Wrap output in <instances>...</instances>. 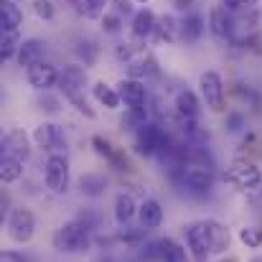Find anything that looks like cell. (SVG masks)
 <instances>
[{
    "instance_id": "6da1fadb",
    "label": "cell",
    "mask_w": 262,
    "mask_h": 262,
    "mask_svg": "<svg viewBox=\"0 0 262 262\" xmlns=\"http://www.w3.org/2000/svg\"><path fill=\"white\" fill-rule=\"evenodd\" d=\"M92 229L84 227L79 219H72V222H64L54 237H51V245L56 252H64V255H79V252H87L92 247Z\"/></svg>"
},
{
    "instance_id": "7a4b0ae2",
    "label": "cell",
    "mask_w": 262,
    "mask_h": 262,
    "mask_svg": "<svg viewBox=\"0 0 262 262\" xmlns=\"http://www.w3.org/2000/svg\"><path fill=\"white\" fill-rule=\"evenodd\" d=\"M168 140L171 135L166 133L161 122H148L135 133V153L143 158H158V153L166 148Z\"/></svg>"
},
{
    "instance_id": "3957f363",
    "label": "cell",
    "mask_w": 262,
    "mask_h": 262,
    "mask_svg": "<svg viewBox=\"0 0 262 262\" xmlns=\"http://www.w3.org/2000/svg\"><path fill=\"white\" fill-rule=\"evenodd\" d=\"M171 178H173L178 186L188 188L191 193H209L214 188V168H206V166H183L178 171H171Z\"/></svg>"
},
{
    "instance_id": "277c9868",
    "label": "cell",
    "mask_w": 262,
    "mask_h": 262,
    "mask_svg": "<svg viewBox=\"0 0 262 262\" xmlns=\"http://www.w3.org/2000/svg\"><path fill=\"white\" fill-rule=\"evenodd\" d=\"M5 227H8V237L18 245H26L33 239L36 234V216L31 209L26 206H18V209H10L8 219H5Z\"/></svg>"
},
{
    "instance_id": "5b68a950",
    "label": "cell",
    "mask_w": 262,
    "mask_h": 262,
    "mask_svg": "<svg viewBox=\"0 0 262 262\" xmlns=\"http://www.w3.org/2000/svg\"><path fill=\"white\" fill-rule=\"evenodd\" d=\"M69 181H72V173H69V161L64 153H54L46 158V166H43V183L49 191L54 193H67L69 191Z\"/></svg>"
},
{
    "instance_id": "8992f818",
    "label": "cell",
    "mask_w": 262,
    "mask_h": 262,
    "mask_svg": "<svg viewBox=\"0 0 262 262\" xmlns=\"http://www.w3.org/2000/svg\"><path fill=\"white\" fill-rule=\"evenodd\" d=\"M201 97L211 112H224L227 110V94H224V79L219 72H204L199 77Z\"/></svg>"
},
{
    "instance_id": "52a82bcc",
    "label": "cell",
    "mask_w": 262,
    "mask_h": 262,
    "mask_svg": "<svg viewBox=\"0 0 262 262\" xmlns=\"http://www.w3.org/2000/svg\"><path fill=\"white\" fill-rule=\"evenodd\" d=\"M227 178L242 191H255L262 186V171L257 168V163H252L247 158H234L227 171Z\"/></svg>"
},
{
    "instance_id": "ba28073f",
    "label": "cell",
    "mask_w": 262,
    "mask_h": 262,
    "mask_svg": "<svg viewBox=\"0 0 262 262\" xmlns=\"http://www.w3.org/2000/svg\"><path fill=\"white\" fill-rule=\"evenodd\" d=\"M0 158H15V161H28L31 158V140L23 130L13 127L3 135V143H0Z\"/></svg>"
},
{
    "instance_id": "9c48e42d",
    "label": "cell",
    "mask_w": 262,
    "mask_h": 262,
    "mask_svg": "<svg viewBox=\"0 0 262 262\" xmlns=\"http://www.w3.org/2000/svg\"><path fill=\"white\" fill-rule=\"evenodd\" d=\"M183 237H186V247H188V255L193 262H206L211 255V247H209V239H206V232H204V224L201 222H191L183 227Z\"/></svg>"
},
{
    "instance_id": "30bf717a",
    "label": "cell",
    "mask_w": 262,
    "mask_h": 262,
    "mask_svg": "<svg viewBox=\"0 0 262 262\" xmlns=\"http://www.w3.org/2000/svg\"><path fill=\"white\" fill-rule=\"evenodd\" d=\"M33 143H36L38 148L49 150V156L61 153V150L67 148V138H64L61 127L54 125V122H41V125L33 130Z\"/></svg>"
},
{
    "instance_id": "8fae6325",
    "label": "cell",
    "mask_w": 262,
    "mask_h": 262,
    "mask_svg": "<svg viewBox=\"0 0 262 262\" xmlns=\"http://www.w3.org/2000/svg\"><path fill=\"white\" fill-rule=\"evenodd\" d=\"M26 77H28V84L36 89V92H51L54 87H59V77H61V72H56L54 64L41 61V64L31 67V69L26 72Z\"/></svg>"
},
{
    "instance_id": "7c38bea8",
    "label": "cell",
    "mask_w": 262,
    "mask_h": 262,
    "mask_svg": "<svg viewBox=\"0 0 262 262\" xmlns=\"http://www.w3.org/2000/svg\"><path fill=\"white\" fill-rule=\"evenodd\" d=\"M117 94H120V99L125 102V107L127 110H148L145 107V102H148V89L145 84L140 82V79H120V84H117Z\"/></svg>"
},
{
    "instance_id": "4fadbf2b",
    "label": "cell",
    "mask_w": 262,
    "mask_h": 262,
    "mask_svg": "<svg viewBox=\"0 0 262 262\" xmlns=\"http://www.w3.org/2000/svg\"><path fill=\"white\" fill-rule=\"evenodd\" d=\"M87 82L89 79H87V69L84 67H79V64H64L61 77H59V89L64 92V97L84 92Z\"/></svg>"
},
{
    "instance_id": "5bb4252c",
    "label": "cell",
    "mask_w": 262,
    "mask_h": 262,
    "mask_svg": "<svg viewBox=\"0 0 262 262\" xmlns=\"http://www.w3.org/2000/svg\"><path fill=\"white\" fill-rule=\"evenodd\" d=\"M204 232H206V239H209V247H211V255H224L232 245V234L229 229L216 222V219H204Z\"/></svg>"
},
{
    "instance_id": "9a60e30c",
    "label": "cell",
    "mask_w": 262,
    "mask_h": 262,
    "mask_svg": "<svg viewBox=\"0 0 262 262\" xmlns=\"http://www.w3.org/2000/svg\"><path fill=\"white\" fill-rule=\"evenodd\" d=\"M46 41L43 38H26L23 43H20V49H18V56H15V61H18V67H26V72L31 69V67H36V64H41L43 61V54H46Z\"/></svg>"
},
{
    "instance_id": "2e32d148",
    "label": "cell",
    "mask_w": 262,
    "mask_h": 262,
    "mask_svg": "<svg viewBox=\"0 0 262 262\" xmlns=\"http://www.w3.org/2000/svg\"><path fill=\"white\" fill-rule=\"evenodd\" d=\"M138 222H140V227L148 229V232L158 229V227L163 224V206H161V201H156V199H143L140 206H138Z\"/></svg>"
},
{
    "instance_id": "e0dca14e",
    "label": "cell",
    "mask_w": 262,
    "mask_h": 262,
    "mask_svg": "<svg viewBox=\"0 0 262 262\" xmlns=\"http://www.w3.org/2000/svg\"><path fill=\"white\" fill-rule=\"evenodd\" d=\"M209 31L216 36V38H229L232 31H234V18L227 8L222 5H214L209 10Z\"/></svg>"
},
{
    "instance_id": "ac0fdd59",
    "label": "cell",
    "mask_w": 262,
    "mask_h": 262,
    "mask_svg": "<svg viewBox=\"0 0 262 262\" xmlns=\"http://www.w3.org/2000/svg\"><path fill=\"white\" fill-rule=\"evenodd\" d=\"M173 107L176 115L183 120H199V115H201V102H199L196 92H191V89H178Z\"/></svg>"
},
{
    "instance_id": "d6986e66",
    "label": "cell",
    "mask_w": 262,
    "mask_h": 262,
    "mask_svg": "<svg viewBox=\"0 0 262 262\" xmlns=\"http://www.w3.org/2000/svg\"><path fill=\"white\" fill-rule=\"evenodd\" d=\"M138 201H135V196L133 193H127V191H120L117 196H115V222L120 224V227H127L135 216H138Z\"/></svg>"
},
{
    "instance_id": "ffe728a7",
    "label": "cell",
    "mask_w": 262,
    "mask_h": 262,
    "mask_svg": "<svg viewBox=\"0 0 262 262\" xmlns=\"http://www.w3.org/2000/svg\"><path fill=\"white\" fill-rule=\"evenodd\" d=\"M156 41H161V43H176L178 38H181V23L176 20V15L171 13H163L161 18H158V23H156Z\"/></svg>"
},
{
    "instance_id": "44dd1931",
    "label": "cell",
    "mask_w": 262,
    "mask_h": 262,
    "mask_svg": "<svg viewBox=\"0 0 262 262\" xmlns=\"http://www.w3.org/2000/svg\"><path fill=\"white\" fill-rule=\"evenodd\" d=\"M156 23H158V18H156V13L150 10V8H140L135 15H133V36L135 38H148V36H153L156 33Z\"/></svg>"
},
{
    "instance_id": "7402d4cb",
    "label": "cell",
    "mask_w": 262,
    "mask_h": 262,
    "mask_svg": "<svg viewBox=\"0 0 262 262\" xmlns=\"http://www.w3.org/2000/svg\"><path fill=\"white\" fill-rule=\"evenodd\" d=\"M23 23V10L15 0H0V31H18Z\"/></svg>"
},
{
    "instance_id": "603a6c76",
    "label": "cell",
    "mask_w": 262,
    "mask_h": 262,
    "mask_svg": "<svg viewBox=\"0 0 262 262\" xmlns=\"http://www.w3.org/2000/svg\"><path fill=\"white\" fill-rule=\"evenodd\" d=\"M156 74V59L145 51H140L130 64H127V79H143V77H150Z\"/></svg>"
},
{
    "instance_id": "cb8c5ba5",
    "label": "cell",
    "mask_w": 262,
    "mask_h": 262,
    "mask_svg": "<svg viewBox=\"0 0 262 262\" xmlns=\"http://www.w3.org/2000/svg\"><path fill=\"white\" fill-rule=\"evenodd\" d=\"M92 94H94V99H97L102 107H107V110H117V107L122 104V99H120V94H117V87H110L107 82H94V84H92Z\"/></svg>"
},
{
    "instance_id": "d4e9b609",
    "label": "cell",
    "mask_w": 262,
    "mask_h": 262,
    "mask_svg": "<svg viewBox=\"0 0 262 262\" xmlns=\"http://www.w3.org/2000/svg\"><path fill=\"white\" fill-rule=\"evenodd\" d=\"M206 23H204V15L201 13H188L183 20H181V38L183 41H199L201 33H204Z\"/></svg>"
},
{
    "instance_id": "484cf974",
    "label": "cell",
    "mask_w": 262,
    "mask_h": 262,
    "mask_svg": "<svg viewBox=\"0 0 262 262\" xmlns=\"http://www.w3.org/2000/svg\"><path fill=\"white\" fill-rule=\"evenodd\" d=\"M20 33L18 31H0V59L3 61H10L18 56V49H20Z\"/></svg>"
},
{
    "instance_id": "4316f807",
    "label": "cell",
    "mask_w": 262,
    "mask_h": 262,
    "mask_svg": "<svg viewBox=\"0 0 262 262\" xmlns=\"http://www.w3.org/2000/svg\"><path fill=\"white\" fill-rule=\"evenodd\" d=\"M79 188H82L84 196L97 199V196H102V193L107 191V178L102 173H84L79 178Z\"/></svg>"
},
{
    "instance_id": "83f0119b",
    "label": "cell",
    "mask_w": 262,
    "mask_h": 262,
    "mask_svg": "<svg viewBox=\"0 0 262 262\" xmlns=\"http://www.w3.org/2000/svg\"><path fill=\"white\" fill-rule=\"evenodd\" d=\"M161 250H163V262H191L188 260V250L181 247L171 237L161 239Z\"/></svg>"
},
{
    "instance_id": "f1b7e54d",
    "label": "cell",
    "mask_w": 262,
    "mask_h": 262,
    "mask_svg": "<svg viewBox=\"0 0 262 262\" xmlns=\"http://www.w3.org/2000/svg\"><path fill=\"white\" fill-rule=\"evenodd\" d=\"M20 176H23V161L0 158V181L3 183H15Z\"/></svg>"
},
{
    "instance_id": "f546056e",
    "label": "cell",
    "mask_w": 262,
    "mask_h": 262,
    "mask_svg": "<svg viewBox=\"0 0 262 262\" xmlns=\"http://www.w3.org/2000/svg\"><path fill=\"white\" fill-rule=\"evenodd\" d=\"M77 8H79V13L89 18V20H97V18H104V8H107V0H79L77 3Z\"/></svg>"
},
{
    "instance_id": "4dcf8cb0",
    "label": "cell",
    "mask_w": 262,
    "mask_h": 262,
    "mask_svg": "<svg viewBox=\"0 0 262 262\" xmlns=\"http://www.w3.org/2000/svg\"><path fill=\"white\" fill-rule=\"evenodd\" d=\"M140 262H163V250H161V239H148L138 247Z\"/></svg>"
},
{
    "instance_id": "1f68e13d",
    "label": "cell",
    "mask_w": 262,
    "mask_h": 262,
    "mask_svg": "<svg viewBox=\"0 0 262 262\" xmlns=\"http://www.w3.org/2000/svg\"><path fill=\"white\" fill-rule=\"evenodd\" d=\"M92 148H94V153H97L99 158H104L107 163L117 156V148H115L107 138H102V135H92Z\"/></svg>"
},
{
    "instance_id": "d6a6232c",
    "label": "cell",
    "mask_w": 262,
    "mask_h": 262,
    "mask_svg": "<svg viewBox=\"0 0 262 262\" xmlns=\"http://www.w3.org/2000/svg\"><path fill=\"white\" fill-rule=\"evenodd\" d=\"M224 127H227V133H242L245 127H247V117L239 112V110H232V112H227V120H224Z\"/></svg>"
},
{
    "instance_id": "836d02e7",
    "label": "cell",
    "mask_w": 262,
    "mask_h": 262,
    "mask_svg": "<svg viewBox=\"0 0 262 262\" xmlns=\"http://www.w3.org/2000/svg\"><path fill=\"white\" fill-rule=\"evenodd\" d=\"M145 234H148V229H143V227H138V229H120V232H117V239L140 247V245L145 242Z\"/></svg>"
},
{
    "instance_id": "e575fe53",
    "label": "cell",
    "mask_w": 262,
    "mask_h": 262,
    "mask_svg": "<svg viewBox=\"0 0 262 262\" xmlns=\"http://www.w3.org/2000/svg\"><path fill=\"white\" fill-rule=\"evenodd\" d=\"M239 242L250 250H257L262 245V232L255 227H245V229H239Z\"/></svg>"
},
{
    "instance_id": "d590c367",
    "label": "cell",
    "mask_w": 262,
    "mask_h": 262,
    "mask_svg": "<svg viewBox=\"0 0 262 262\" xmlns=\"http://www.w3.org/2000/svg\"><path fill=\"white\" fill-rule=\"evenodd\" d=\"M33 13L41 20H54L56 18V5L51 0H33Z\"/></svg>"
},
{
    "instance_id": "8d00e7d4",
    "label": "cell",
    "mask_w": 262,
    "mask_h": 262,
    "mask_svg": "<svg viewBox=\"0 0 262 262\" xmlns=\"http://www.w3.org/2000/svg\"><path fill=\"white\" fill-rule=\"evenodd\" d=\"M77 54H79V59H84V64H94V59H97V54H99V49H97V43L94 41H79L77 43Z\"/></svg>"
},
{
    "instance_id": "74e56055",
    "label": "cell",
    "mask_w": 262,
    "mask_h": 262,
    "mask_svg": "<svg viewBox=\"0 0 262 262\" xmlns=\"http://www.w3.org/2000/svg\"><path fill=\"white\" fill-rule=\"evenodd\" d=\"M64 99H69V102H72V104H74V107H77V110H79L84 117L94 120V115H97V112L89 107V99L84 97V92H79V94H69V97H64Z\"/></svg>"
},
{
    "instance_id": "f35d334b",
    "label": "cell",
    "mask_w": 262,
    "mask_h": 262,
    "mask_svg": "<svg viewBox=\"0 0 262 262\" xmlns=\"http://www.w3.org/2000/svg\"><path fill=\"white\" fill-rule=\"evenodd\" d=\"M38 104H41V110H43V112H49V115H56V112H59V107H61L59 97H51L49 92H43V94L38 97Z\"/></svg>"
},
{
    "instance_id": "ab89813d",
    "label": "cell",
    "mask_w": 262,
    "mask_h": 262,
    "mask_svg": "<svg viewBox=\"0 0 262 262\" xmlns=\"http://www.w3.org/2000/svg\"><path fill=\"white\" fill-rule=\"evenodd\" d=\"M110 166H112L115 171H120V173H130V171H133L130 158H127V156H125V150H120V148H117V156L110 161Z\"/></svg>"
},
{
    "instance_id": "60d3db41",
    "label": "cell",
    "mask_w": 262,
    "mask_h": 262,
    "mask_svg": "<svg viewBox=\"0 0 262 262\" xmlns=\"http://www.w3.org/2000/svg\"><path fill=\"white\" fill-rule=\"evenodd\" d=\"M115 54H117V59H125L127 64L140 54V49L135 46V43H117V49H115Z\"/></svg>"
},
{
    "instance_id": "b9f144b4",
    "label": "cell",
    "mask_w": 262,
    "mask_h": 262,
    "mask_svg": "<svg viewBox=\"0 0 262 262\" xmlns=\"http://www.w3.org/2000/svg\"><path fill=\"white\" fill-rule=\"evenodd\" d=\"M102 28H104L107 33H120V28H122L120 15H117V13H104V18H102Z\"/></svg>"
},
{
    "instance_id": "7bdbcfd3",
    "label": "cell",
    "mask_w": 262,
    "mask_h": 262,
    "mask_svg": "<svg viewBox=\"0 0 262 262\" xmlns=\"http://www.w3.org/2000/svg\"><path fill=\"white\" fill-rule=\"evenodd\" d=\"M0 262H33L28 255H23V252H18V250H5L3 255H0Z\"/></svg>"
},
{
    "instance_id": "ee69618b",
    "label": "cell",
    "mask_w": 262,
    "mask_h": 262,
    "mask_svg": "<svg viewBox=\"0 0 262 262\" xmlns=\"http://www.w3.org/2000/svg\"><path fill=\"white\" fill-rule=\"evenodd\" d=\"M77 219H79V222H82L84 227H89L92 232H94V229H99V216H97L94 211H82V214H79Z\"/></svg>"
},
{
    "instance_id": "f6af8a7d",
    "label": "cell",
    "mask_w": 262,
    "mask_h": 262,
    "mask_svg": "<svg viewBox=\"0 0 262 262\" xmlns=\"http://www.w3.org/2000/svg\"><path fill=\"white\" fill-rule=\"evenodd\" d=\"M245 46H247L250 51H257V54H262V36H260V33L250 36V38L245 41Z\"/></svg>"
},
{
    "instance_id": "bcb514c9",
    "label": "cell",
    "mask_w": 262,
    "mask_h": 262,
    "mask_svg": "<svg viewBox=\"0 0 262 262\" xmlns=\"http://www.w3.org/2000/svg\"><path fill=\"white\" fill-rule=\"evenodd\" d=\"M193 3H196V0H173V5L178 8V10H188Z\"/></svg>"
},
{
    "instance_id": "7dc6e473",
    "label": "cell",
    "mask_w": 262,
    "mask_h": 262,
    "mask_svg": "<svg viewBox=\"0 0 262 262\" xmlns=\"http://www.w3.org/2000/svg\"><path fill=\"white\" fill-rule=\"evenodd\" d=\"M92 262H112V257H107V255H99V257H94Z\"/></svg>"
},
{
    "instance_id": "c3c4849f",
    "label": "cell",
    "mask_w": 262,
    "mask_h": 262,
    "mask_svg": "<svg viewBox=\"0 0 262 262\" xmlns=\"http://www.w3.org/2000/svg\"><path fill=\"white\" fill-rule=\"evenodd\" d=\"M242 3H245V8H255L260 0H242Z\"/></svg>"
},
{
    "instance_id": "681fc988",
    "label": "cell",
    "mask_w": 262,
    "mask_h": 262,
    "mask_svg": "<svg viewBox=\"0 0 262 262\" xmlns=\"http://www.w3.org/2000/svg\"><path fill=\"white\" fill-rule=\"evenodd\" d=\"M133 3H138V5H148L150 0H133Z\"/></svg>"
},
{
    "instance_id": "f907efd6",
    "label": "cell",
    "mask_w": 262,
    "mask_h": 262,
    "mask_svg": "<svg viewBox=\"0 0 262 262\" xmlns=\"http://www.w3.org/2000/svg\"><path fill=\"white\" fill-rule=\"evenodd\" d=\"M219 262H234V260H232V257H227V260H219Z\"/></svg>"
},
{
    "instance_id": "816d5d0a",
    "label": "cell",
    "mask_w": 262,
    "mask_h": 262,
    "mask_svg": "<svg viewBox=\"0 0 262 262\" xmlns=\"http://www.w3.org/2000/svg\"><path fill=\"white\" fill-rule=\"evenodd\" d=\"M252 262H262V260H252Z\"/></svg>"
}]
</instances>
